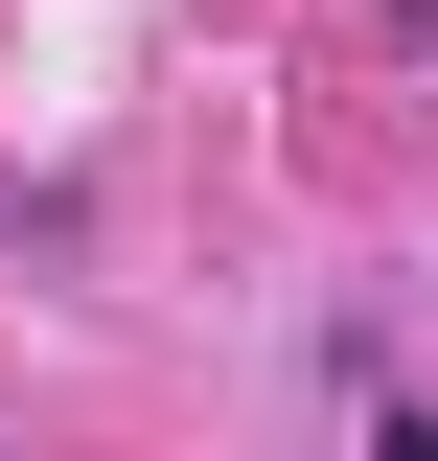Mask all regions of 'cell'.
Masks as SVG:
<instances>
[]
</instances>
